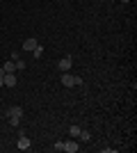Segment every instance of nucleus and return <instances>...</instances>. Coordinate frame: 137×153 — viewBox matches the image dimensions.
<instances>
[{"mask_svg":"<svg viewBox=\"0 0 137 153\" xmlns=\"http://www.w3.org/2000/svg\"><path fill=\"white\" fill-rule=\"evenodd\" d=\"M121 2H128V0H121Z\"/></svg>","mask_w":137,"mask_h":153,"instance_id":"nucleus-17","label":"nucleus"},{"mask_svg":"<svg viewBox=\"0 0 137 153\" xmlns=\"http://www.w3.org/2000/svg\"><path fill=\"white\" fill-rule=\"evenodd\" d=\"M2 76H5V69H2V66H0V78H2Z\"/></svg>","mask_w":137,"mask_h":153,"instance_id":"nucleus-16","label":"nucleus"},{"mask_svg":"<svg viewBox=\"0 0 137 153\" xmlns=\"http://www.w3.org/2000/svg\"><path fill=\"white\" fill-rule=\"evenodd\" d=\"M71 64H73V57H71V55H66V57H62V59L57 62V69L62 71V73H64V71H69V69H71Z\"/></svg>","mask_w":137,"mask_h":153,"instance_id":"nucleus-1","label":"nucleus"},{"mask_svg":"<svg viewBox=\"0 0 137 153\" xmlns=\"http://www.w3.org/2000/svg\"><path fill=\"white\" fill-rule=\"evenodd\" d=\"M80 130H82V128H80V126H71V128H69V135H71L73 140H76V137H78V135H80Z\"/></svg>","mask_w":137,"mask_h":153,"instance_id":"nucleus-9","label":"nucleus"},{"mask_svg":"<svg viewBox=\"0 0 137 153\" xmlns=\"http://www.w3.org/2000/svg\"><path fill=\"white\" fill-rule=\"evenodd\" d=\"M5 117H23V108H19V105H12V108L5 110Z\"/></svg>","mask_w":137,"mask_h":153,"instance_id":"nucleus-4","label":"nucleus"},{"mask_svg":"<svg viewBox=\"0 0 137 153\" xmlns=\"http://www.w3.org/2000/svg\"><path fill=\"white\" fill-rule=\"evenodd\" d=\"M7 119H9V126H14V128L21 123V117H7Z\"/></svg>","mask_w":137,"mask_h":153,"instance_id":"nucleus-12","label":"nucleus"},{"mask_svg":"<svg viewBox=\"0 0 137 153\" xmlns=\"http://www.w3.org/2000/svg\"><path fill=\"white\" fill-rule=\"evenodd\" d=\"M2 69H5V73H14V71H16V62H14V59H7Z\"/></svg>","mask_w":137,"mask_h":153,"instance_id":"nucleus-8","label":"nucleus"},{"mask_svg":"<svg viewBox=\"0 0 137 153\" xmlns=\"http://www.w3.org/2000/svg\"><path fill=\"white\" fill-rule=\"evenodd\" d=\"M78 137H80L82 142H89V140H91V133H89V130H80V135H78Z\"/></svg>","mask_w":137,"mask_h":153,"instance_id":"nucleus-10","label":"nucleus"},{"mask_svg":"<svg viewBox=\"0 0 137 153\" xmlns=\"http://www.w3.org/2000/svg\"><path fill=\"white\" fill-rule=\"evenodd\" d=\"M16 149H21V151H27V149H30V137L21 135V137H19V142H16Z\"/></svg>","mask_w":137,"mask_h":153,"instance_id":"nucleus-6","label":"nucleus"},{"mask_svg":"<svg viewBox=\"0 0 137 153\" xmlns=\"http://www.w3.org/2000/svg\"><path fill=\"white\" fill-rule=\"evenodd\" d=\"M78 142L76 140H69V142H64V146H62V151H66V153H78Z\"/></svg>","mask_w":137,"mask_h":153,"instance_id":"nucleus-3","label":"nucleus"},{"mask_svg":"<svg viewBox=\"0 0 137 153\" xmlns=\"http://www.w3.org/2000/svg\"><path fill=\"white\" fill-rule=\"evenodd\" d=\"M37 44H39V41H37L34 37H27L25 41H23V51H30V53H32L34 48H37Z\"/></svg>","mask_w":137,"mask_h":153,"instance_id":"nucleus-5","label":"nucleus"},{"mask_svg":"<svg viewBox=\"0 0 137 153\" xmlns=\"http://www.w3.org/2000/svg\"><path fill=\"white\" fill-rule=\"evenodd\" d=\"M25 69V62H23V59H16V71H23Z\"/></svg>","mask_w":137,"mask_h":153,"instance_id":"nucleus-13","label":"nucleus"},{"mask_svg":"<svg viewBox=\"0 0 137 153\" xmlns=\"http://www.w3.org/2000/svg\"><path fill=\"white\" fill-rule=\"evenodd\" d=\"M32 55H34V57H41V55H44V46H41V44H37V48L32 51Z\"/></svg>","mask_w":137,"mask_h":153,"instance_id":"nucleus-11","label":"nucleus"},{"mask_svg":"<svg viewBox=\"0 0 137 153\" xmlns=\"http://www.w3.org/2000/svg\"><path fill=\"white\" fill-rule=\"evenodd\" d=\"M62 146H64V142H55V144H53V149H55V151H62Z\"/></svg>","mask_w":137,"mask_h":153,"instance_id":"nucleus-14","label":"nucleus"},{"mask_svg":"<svg viewBox=\"0 0 137 153\" xmlns=\"http://www.w3.org/2000/svg\"><path fill=\"white\" fill-rule=\"evenodd\" d=\"M2 85L14 87V85H16V73H5V76H2Z\"/></svg>","mask_w":137,"mask_h":153,"instance_id":"nucleus-7","label":"nucleus"},{"mask_svg":"<svg viewBox=\"0 0 137 153\" xmlns=\"http://www.w3.org/2000/svg\"><path fill=\"white\" fill-rule=\"evenodd\" d=\"M62 85H64V87H76V76L69 73V71H64V73H62Z\"/></svg>","mask_w":137,"mask_h":153,"instance_id":"nucleus-2","label":"nucleus"},{"mask_svg":"<svg viewBox=\"0 0 137 153\" xmlns=\"http://www.w3.org/2000/svg\"><path fill=\"white\" fill-rule=\"evenodd\" d=\"M9 59H14V62H16V59H21V55H19V53H16V51H14L12 55H9Z\"/></svg>","mask_w":137,"mask_h":153,"instance_id":"nucleus-15","label":"nucleus"}]
</instances>
